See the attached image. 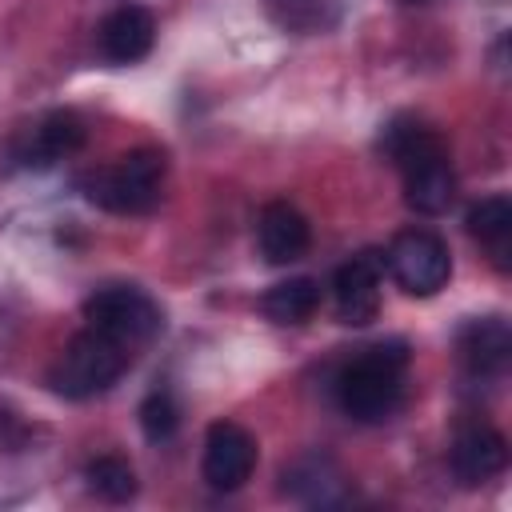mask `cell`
<instances>
[{"label": "cell", "instance_id": "cell-1", "mask_svg": "<svg viewBox=\"0 0 512 512\" xmlns=\"http://www.w3.org/2000/svg\"><path fill=\"white\" fill-rule=\"evenodd\" d=\"M380 148L400 168V176H404V204L412 212H420V216L448 212V204L456 196V172H452L444 140L428 124H420L412 116H396L384 128Z\"/></svg>", "mask_w": 512, "mask_h": 512}, {"label": "cell", "instance_id": "cell-2", "mask_svg": "<svg viewBox=\"0 0 512 512\" xmlns=\"http://www.w3.org/2000/svg\"><path fill=\"white\" fill-rule=\"evenodd\" d=\"M404 372H408V352L400 340L364 348L340 376H336V400L340 408L360 420V424H380L388 420L400 400H404Z\"/></svg>", "mask_w": 512, "mask_h": 512}, {"label": "cell", "instance_id": "cell-3", "mask_svg": "<svg viewBox=\"0 0 512 512\" xmlns=\"http://www.w3.org/2000/svg\"><path fill=\"white\" fill-rule=\"evenodd\" d=\"M128 360H132L128 344L112 340L100 328H84L56 356V364L48 372V384H52V392H60L68 400H88V396L108 392L124 376Z\"/></svg>", "mask_w": 512, "mask_h": 512}, {"label": "cell", "instance_id": "cell-4", "mask_svg": "<svg viewBox=\"0 0 512 512\" xmlns=\"http://www.w3.org/2000/svg\"><path fill=\"white\" fill-rule=\"evenodd\" d=\"M164 152L156 148H136L128 156H120L116 164L100 168V172H88L80 180L84 196L92 204H100L104 212H116V216H144L160 204L164 196Z\"/></svg>", "mask_w": 512, "mask_h": 512}, {"label": "cell", "instance_id": "cell-5", "mask_svg": "<svg viewBox=\"0 0 512 512\" xmlns=\"http://www.w3.org/2000/svg\"><path fill=\"white\" fill-rule=\"evenodd\" d=\"M384 268L408 296H436L452 276V252L432 228H408L388 244Z\"/></svg>", "mask_w": 512, "mask_h": 512}, {"label": "cell", "instance_id": "cell-6", "mask_svg": "<svg viewBox=\"0 0 512 512\" xmlns=\"http://www.w3.org/2000/svg\"><path fill=\"white\" fill-rule=\"evenodd\" d=\"M84 316H88V328H100L108 332L112 340L136 348L144 340H152L164 324L156 300L132 284H108L100 292H92L84 300Z\"/></svg>", "mask_w": 512, "mask_h": 512}, {"label": "cell", "instance_id": "cell-7", "mask_svg": "<svg viewBox=\"0 0 512 512\" xmlns=\"http://www.w3.org/2000/svg\"><path fill=\"white\" fill-rule=\"evenodd\" d=\"M256 468V440L236 420H216L204 432V484L212 492H236Z\"/></svg>", "mask_w": 512, "mask_h": 512}, {"label": "cell", "instance_id": "cell-8", "mask_svg": "<svg viewBox=\"0 0 512 512\" xmlns=\"http://www.w3.org/2000/svg\"><path fill=\"white\" fill-rule=\"evenodd\" d=\"M84 120L68 108H56L48 116H40L32 128H24L16 140H12V152L8 160H16L20 168H48L72 152L84 148Z\"/></svg>", "mask_w": 512, "mask_h": 512}, {"label": "cell", "instance_id": "cell-9", "mask_svg": "<svg viewBox=\"0 0 512 512\" xmlns=\"http://www.w3.org/2000/svg\"><path fill=\"white\" fill-rule=\"evenodd\" d=\"M380 280H384V256L380 252H360V256L344 260L332 276L336 316L344 324H372L380 312Z\"/></svg>", "mask_w": 512, "mask_h": 512}, {"label": "cell", "instance_id": "cell-10", "mask_svg": "<svg viewBox=\"0 0 512 512\" xmlns=\"http://www.w3.org/2000/svg\"><path fill=\"white\" fill-rule=\"evenodd\" d=\"M448 460H452L456 480L468 484V488H476V484H484V480H492V476L504 472V464H508V440L496 428H488V424H464L456 432V440H452Z\"/></svg>", "mask_w": 512, "mask_h": 512}, {"label": "cell", "instance_id": "cell-11", "mask_svg": "<svg viewBox=\"0 0 512 512\" xmlns=\"http://www.w3.org/2000/svg\"><path fill=\"white\" fill-rule=\"evenodd\" d=\"M152 40H156V20L140 4L112 8L100 20V28H96V44H100V52L112 64H136V60H144L152 52Z\"/></svg>", "mask_w": 512, "mask_h": 512}, {"label": "cell", "instance_id": "cell-12", "mask_svg": "<svg viewBox=\"0 0 512 512\" xmlns=\"http://www.w3.org/2000/svg\"><path fill=\"white\" fill-rule=\"evenodd\" d=\"M312 228L304 220L300 208H292L288 200H272L260 208L256 216V248L268 264H292L308 252Z\"/></svg>", "mask_w": 512, "mask_h": 512}, {"label": "cell", "instance_id": "cell-13", "mask_svg": "<svg viewBox=\"0 0 512 512\" xmlns=\"http://www.w3.org/2000/svg\"><path fill=\"white\" fill-rule=\"evenodd\" d=\"M456 356L464 364L468 376L476 380H488V376H500L508 368V356H512V332L500 316H484V320H468L456 336Z\"/></svg>", "mask_w": 512, "mask_h": 512}, {"label": "cell", "instance_id": "cell-14", "mask_svg": "<svg viewBox=\"0 0 512 512\" xmlns=\"http://www.w3.org/2000/svg\"><path fill=\"white\" fill-rule=\"evenodd\" d=\"M468 236L488 252V260L508 272V256H512V200L508 196H484L480 204H472L468 212Z\"/></svg>", "mask_w": 512, "mask_h": 512}, {"label": "cell", "instance_id": "cell-15", "mask_svg": "<svg viewBox=\"0 0 512 512\" xmlns=\"http://www.w3.org/2000/svg\"><path fill=\"white\" fill-rule=\"evenodd\" d=\"M284 492H292L304 504H336L344 500V480L328 456H304L292 468H284Z\"/></svg>", "mask_w": 512, "mask_h": 512}, {"label": "cell", "instance_id": "cell-16", "mask_svg": "<svg viewBox=\"0 0 512 512\" xmlns=\"http://www.w3.org/2000/svg\"><path fill=\"white\" fill-rule=\"evenodd\" d=\"M320 308V284L308 280V276H292V280H280L264 292L260 300V312L272 320V324H304L312 312Z\"/></svg>", "mask_w": 512, "mask_h": 512}, {"label": "cell", "instance_id": "cell-17", "mask_svg": "<svg viewBox=\"0 0 512 512\" xmlns=\"http://www.w3.org/2000/svg\"><path fill=\"white\" fill-rule=\"evenodd\" d=\"M84 476H88V488H92L96 496L112 500V504H124V500L136 496V472H132V464L120 460V456H96V460L84 468Z\"/></svg>", "mask_w": 512, "mask_h": 512}, {"label": "cell", "instance_id": "cell-18", "mask_svg": "<svg viewBox=\"0 0 512 512\" xmlns=\"http://www.w3.org/2000/svg\"><path fill=\"white\" fill-rule=\"evenodd\" d=\"M140 428H144V436H148L152 444H164V440L176 436V428H180V408H176L172 392L156 388V392L144 396V404H140Z\"/></svg>", "mask_w": 512, "mask_h": 512}, {"label": "cell", "instance_id": "cell-19", "mask_svg": "<svg viewBox=\"0 0 512 512\" xmlns=\"http://www.w3.org/2000/svg\"><path fill=\"white\" fill-rule=\"evenodd\" d=\"M400 4H428V0H400Z\"/></svg>", "mask_w": 512, "mask_h": 512}]
</instances>
